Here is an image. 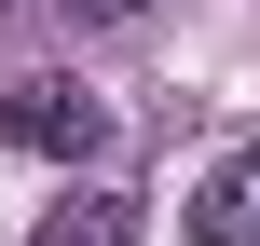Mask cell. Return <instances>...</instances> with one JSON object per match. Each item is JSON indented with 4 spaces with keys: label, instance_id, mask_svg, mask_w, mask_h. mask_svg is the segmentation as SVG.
<instances>
[{
    "label": "cell",
    "instance_id": "cell-1",
    "mask_svg": "<svg viewBox=\"0 0 260 246\" xmlns=\"http://www.w3.org/2000/svg\"><path fill=\"white\" fill-rule=\"evenodd\" d=\"M0 137L41 151V164H82V151L110 137V110H96L82 82H14V96H0Z\"/></svg>",
    "mask_w": 260,
    "mask_h": 246
},
{
    "label": "cell",
    "instance_id": "cell-2",
    "mask_svg": "<svg viewBox=\"0 0 260 246\" xmlns=\"http://www.w3.org/2000/svg\"><path fill=\"white\" fill-rule=\"evenodd\" d=\"M192 233H206V246H260V151H233V164L206 178V205H192Z\"/></svg>",
    "mask_w": 260,
    "mask_h": 246
},
{
    "label": "cell",
    "instance_id": "cell-3",
    "mask_svg": "<svg viewBox=\"0 0 260 246\" xmlns=\"http://www.w3.org/2000/svg\"><path fill=\"white\" fill-rule=\"evenodd\" d=\"M41 246H137V192H69Z\"/></svg>",
    "mask_w": 260,
    "mask_h": 246
},
{
    "label": "cell",
    "instance_id": "cell-4",
    "mask_svg": "<svg viewBox=\"0 0 260 246\" xmlns=\"http://www.w3.org/2000/svg\"><path fill=\"white\" fill-rule=\"evenodd\" d=\"M69 14H96V27H123V14H151V0H69Z\"/></svg>",
    "mask_w": 260,
    "mask_h": 246
}]
</instances>
